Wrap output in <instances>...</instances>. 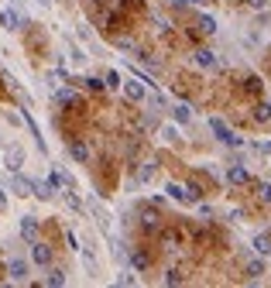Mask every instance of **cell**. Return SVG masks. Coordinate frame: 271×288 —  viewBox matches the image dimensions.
I'll list each match as a JSON object with an SVG mask.
<instances>
[{"label": "cell", "mask_w": 271, "mask_h": 288, "mask_svg": "<svg viewBox=\"0 0 271 288\" xmlns=\"http://www.w3.org/2000/svg\"><path fill=\"white\" fill-rule=\"evenodd\" d=\"M117 285H134V275H131V271H120V275H117Z\"/></svg>", "instance_id": "f1b7e54d"}, {"label": "cell", "mask_w": 271, "mask_h": 288, "mask_svg": "<svg viewBox=\"0 0 271 288\" xmlns=\"http://www.w3.org/2000/svg\"><path fill=\"white\" fill-rule=\"evenodd\" d=\"M261 275H264V261L258 257V261H251V264H247V278H261Z\"/></svg>", "instance_id": "44dd1931"}, {"label": "cell", "mask_w": 271, "mask_h": 288, "mask_svg": "<svg viewBox=\"0 0 271 288\" xmlns=\"http://www.w3.org/2000/svg\"><path fill=\"white\" fill-rule=\"evenodd\" d=\"M103 86H113V90H120V72H107V82Z\"/></svg>", "instance_id": "4316f807"}, {"label": "cell", "mask_w": 271, "mask_h": 288, "mask_svg": "<svg viewBox=\"0 0 271 288\" xmlns=\"http://www.w3.org/2000/svg\"><path fill=\"white\" fill-rule=\"evenodd\" d=\"M172 117H175L179 124H189V120H192V114H189V106H185V103H175V106H172Z\"/></svg>", "instance_id": "9a60e30c"}, {"label": "cell", "mask_w": 271, "mask_h": 288, "mask_svg": "<svg viewBox=\"0 0 271 288\" xmlns=\"http://www.w3.org/2000/svg\"><path fill=\"white\" fill-rule=\"evenodd\" d=\"M7 206V196H4V189H0V209Z\"/></svg>", "instance_id": "e575fe53"}, {"label": "cell", "mask_w": 271, "mask_h": 288, "mask_svg": "<svg viewBox=\"0 0 271 288\" xmlns=\"http://www.w3.org/2000/svg\"><path fill=\"white\" fill-rule=\"evenodd\" d=\"M131 261H134L137 271H144V268H148V257H144V254H131Z\"/></svg>", "instance_id": "83f0119b"}, {"label": "cell", "mask_w": 271, "mask_h": 288, "mask_svg": "<svg viewBox=\"0 0 271 288\" xmlns=\"http://www.w3.org/2000/svg\"><path fill=\"white\" fill-rule=\"evenodd\" d=\"M165 285H182V275L179 271H169V275H165Z\"/></svg>", "instance_id": "f546056e"}, {"label": "cell", "mask_w": 271, "mask_h": 288, "mask_svg": "<svg viewBox=\"0 0 271 288\" xmlns=\"http://www.w3.org/2000/svg\"><path fill=\"white\" fill-rule=\"evenodd\" d=\"M124 93H127V100H134V103H141V100L148 96V90H144V82H141V79L124 82Z\"/></svg>", "instance_id": "8992f818"}, {"label": "cell", "mask_w": 271, "mask_h": 288, "mask_svg": "<svg viewBox=\"0 0 271 288\" xmlns=\"http://www.w3.org/2000/svg\"><path fill=\"white\" fill-rule=\"evenodd\" d=\"M45 285H52V288H58V285H66V271H58V268H52L45 275Z\"/></svg>", "instance_id": "2e32d148"}, {"label": "cell", "mask_w": 271, "mask_h": 288, "mask_svg": "<svg viewBox=\"0 0 271 288\" xmlns=\"http://www.w3.org/2000/svg\"><path fill=\"white\" fill-rule=\"evenodd\" d=\"M244 90H247V93H261V79H258V76L244 79Z\"/></svg>", "instance_id": "d4e9b609"}, {"label": "cell", "mask_w": 271, "mask_h": 288, "mask_svg": "<svg viewBox=\"0 0 271 288\" xmlns=\"http://www.w3.org/2000/svg\"><path fill=\"white\" fill-rule=\"evenodd\" d=\"M268 117H271V106H268V103H258V110H254V120H258V124H264Z\"/></svg>", "instance_id": "603a6c76"}, {"label": "cell", "mask_w": 271, "mask_h": 288, "mask_svg": "<svg viewBox=\"0 0 271 288\" xmlns=\"http://www.w3.org/2000/svg\"><path fill=\"white\" fill-rule=\"evenodd\" d=\"M268 203H271V199H268Z\"/></svg>", "instance_id": "74e56055"}, {"label": "cell", "mask_w": 271, "mask_h": 288, "mask_svg": "<svg viewBox=\"0 0 271 288\" xmlns=\"http://www.w3.org/2000/svg\"><path fill=\"white\" fill-rule=\"evenodd\" d=\"M66 240H69V247H72V251H82V247H79V237H76V233H72V230L66 233Z\"/></svg>", "instance_id": "4dcf8cb0"}, {"label": "cell", "mask_w": 271, "mask_h": 288, "mask_svg": "<svg viewBox=\"0 0 271 288\" xmlns=\"http://www.w3.org/2000/svg\"><path fill=\"white\" fill-rule=\"evenodd\" d=\"M4 24H7V28H21L24 17H21L17 11H7V14H4Z\"/></svg>", "instance_id": "ffe728a7"}, {"label": "cell", "mask_w": 271, "mask_h": 288, "mask_svg": "<svg viewBox=\"0 0 271 288\" xmlns=\"http://www.w3.org/2000/svg\"><path fill=\"white\" fill-rule=\"evenodd\" d=\"M31 196L52 199V196H55V185H52V182H31Z\"/></svg>", "instance_id": "9c48e42d"}, {"label": "cell", "mask_w": 271, "mask_h": 288, "mask_svg": "<svg viewBox=\"0 0 271 288\" xmlns=\"http://www.w3.org/2000/svg\"><path fill=\"white\" fill-rule=\"evenodd\" d=\"M161 138H165V141H179V130H175V127H165Z\"/></svg>", "instance_id": "1f68e13d"}, {"label": "cell", "mask_w": 271, "mask_h": 288, "mask_svg": "<svg viewBox=\"0 0 271 288\" xmlns=\"http://www.w3.org/2000/svg\"><path fill=\"white\" fill-rule=\"evenodd\" d=\"M254 251L258 254H268L271 247H268V237H264V233H261V237H254Z\"/></svg>", "instance_id": "cb8c5ba5"}, {"label": "cell", "mask_w": 271, "mask_h": 288, "mask_svg": "<svg viewBox=\"0 0 271 288\" xmlns=\"http://www.w3.org/2000/svg\"><path fill=\"white\" fill-rule=\"evenodd\" d=\"M21 237L28 243L38 240V219H34V216H21Z\"/></svg>", "instance_id": "52a82bcc"}, {"label": "cell", "mask_w": 271, "mask_h": 288, "mask_svg": "<svg viewBox=\"0 0 271 288\" xmlns=\"http://www.w3.org/2000/svg\"><path fill=\"white\" fill-rule=\"evenodd\" d=\"M155 179V162H141L137 165V182H151Z\"/></svg>", "instance_id": "5bb4252c"}, {"label": "cell", "mask_w": 271, "mask_h": 288, "mask_svg": "<svg viewBox=\"0 0 271 288\" xmlns=\"http://www.w3.org/2000/svg\"><path fill=\"white\" fill-rule=\"evenodd\" d=\"M11 189L17 192V196H31V179H24V175H17V172H14V179H11Z\"/></svg>", "instance_id": "ba28073f"}, {"label": "cell", "mask_w": 271, "mask_h": 288, "mask_svg": "<svg viewBox=\"0 0 271 288\" xmlns=\"http://www.w3.org/2000/svg\"><path fill=\"white\" fill-rule=\"evenodd\" d=\"M31 261L34 264H52V251H48V243H41V240H31Z\"/></svg>", "instance_id": "7a4b0ae2"}, {"label": "cell", "mask_w": 271, "mask_h": 288, "mask_svg": "<svg viewBox=\"0 0 271 288\" xmlns=\"http://www.w3.org/2000/svg\"><path fill=\"white\" fill-rule=\"evenodd\" d=\"M158 213H155V209H144V213H141V227H144V230L148 233H155V230H158Z\"/></svg>", "instance_id": "30bf717a"}, {"label": "cell", "mask_w": 271, "mask_h": 288, "mask_svg": "<svg viewBox=\"0 0 271 288\" xmlns=\"http://www.w3.org/2000/svg\"><path fill=\"white\" fill-rule=\"evenodd\" d=\"M7 275H11V281H28V261H21V257H14L11 264H7Z\"/></svg>", "instance_id": "3957f363"}, {"label": "cell", "mask_w": 271, "mask_h": 288, "mask_svg": "<svg viewBox=\"0 0 271 288\" xmlns=\"http://www.w3.org/2000/svg\"><path fill=\"white\" fill-rule=\"evenodd\" d=\"M55 100H58L62 106H79V93H76V90H58Z\"/></svg>", "instance_id": "8fae6325"}, {"label": "cell", "mask_w": 271, "mask_h": 288, "mask_svg": "<svg viewBox=\"0 0 271 288\" xmlns=\"http://www.w3.org/2000/svg\"><path fill=\"white\" fill-rule=\"evenodd\" d=\"M175 203H185V185H179V182H169V189H165Z\"/></svg>", "instance_id": "e0dca14e"}, {"label": "cell", "mask_w": 271, "mask_h": 288, "mask_svg": "<svg viewBox=\"0 0 271 288\" xmlns=\"http://www.w3.org/2000/svg\"><path fill=\"white\" fill-rule=\"evenodd\" d=\"M268 106H271V103H268Z\"/></svg>", "instance_id": "f35d334b"}, {"label": "cell", "mask_w": 271, "mask_h": 288, "mask_svg": "<svg viewBox=\"0 0 271 288\" xmlns=\"http://www.w3.org/2000/svg\"><path fill=\"white\" fill-rule=\"evenodd\" d=\"M21 165H24V151L21 148H11V151H7V168H11V172H17Z\"/></svg>", "instance_id": "4fadbf2b"}, {"label": "cell", "mask_w": 271, "mask_h": 288, "mask_svg": "<svg viewBox=\"0 0 271 288\" xmlns=\"http://www.w3.org/2000/svg\"><path fill=\"white\" fill-rule=\"evenodd\" d=\"M93 4H96V7H107V4H110V0H93Z\"/></svg>", "instance_id": "d590c367"}, {"label": "cell", "mask_w": 271, "mask_h": 288, "mask_svg": "<svg viewBox=\"0 0 271 288\" xmlns=\"http://www.w3.org/2000/svg\"><path fill=\"white\" fill-rule=\"evenodd\" d=\"M226 182L230 185H247L251 182L247 168H244V165H230V168H226Z\"/></svg>", "instance_id": "5b68a950"}, {"label": "cell", "mask_w": 271, "mask_h": 288, "mask_svg": "<svg viewBox=\"0 0 271 288\" xmlns=\"http://www.w3.org/2000/svg\"><path fill=\"white\" fill-rule=\"evenodd\" d=\"M258 192H261V199L268 203V199H271V185H268V182H261V185H258Z\"/></svg>", "instance_id": "d6a6232c"}, {"label": "cell", "mask_w": 271, "mask_h": 288, "mask_svg": "<svg viewBox=\"0 0 271 288\" xmlns=\"http://www.w3.org/2000/svg\"><path fill=\"white\" fill-rule=\"evenodd\" d=\"M264 4H268V0H247V7H254V11H261Z\"/></svg>", "instance_id": "836d02e7"}, {"label": "cell", "mask_w": 271, "mask_h": 288, "mask_svg": "<svg viewBox=\"0 0 271 288\" xmlns=\"http://www.w3.org/2000/svg\"><path fill=\"white\" fill-rule=\"evenodd\" d=\"M210 130L216 134V141H220V144H230V148H240V138H237V134H234V130H230V127L223 124V120H220V117H213V120H210Z\"/></svg>", "instance_id": "6da1fadb"}, {"label": "cell", "mask_w": 271, "mask_h": 288, "mask_svg": "<svg viewBox=\"0 0 271 288\" xmlns=\"http://www.w3.org/2000/svg\"><path fill=\"white\" fill-rule=\"evenodd\" d=\"M192 62H196L199 69H216V55L210 48H196V52H192Z\"/></svg>", "instance_id": "277c9868"}, {"label": "cell", "mask_w": 271, "mask_h": 288, "mask_svg": "<svg viewBox=\"0 0 271 288\" xmlns=\"http://www.w3.org/2000/svg\"><path fill=\"white\" fill-rule=\"evenodd\" d=\"M199 31H203V35H213V31H216V17L203 14V17H199Z\"/></svg>", "instance_id": "ac0fdd59"}, {"label": "cell", "mask_w": 271, "mask_h": 288, "mask_svg": "<svg viewBox=\"0 0 271 288\" xmlns=\"http://www.w3.org/2000/svg\"><path fill=\"white\" fill-rule=\"evenodd\" d=\"M199 199H203L199 185H196V182H189V185H185V203H199Z\"/></svg>", "instance_id": "d6986e66"}, {"label": "cell", "mask_w": 271, "mask_h": 288, "mask_svg": "<svg viewBox=\"0 0 271 288\" xmlns=\"http://www.w3.org/2000/svg\"><path fill=\"white\" fill-rule=\"evenodd\" d=\"M69 154H72L76 162H90V148H86L82 141H72V144H69Z\"/></svg>", "instance_id": "7c38bea8"}, {"label": "cell", "mask_w": 271, "mask_h": 288, "mask_svg": "<svg viewBox=\"0 0 271 288\" xmlns=\"http://www.w3.org/2000/svg\"><path fill=\"white\" fill-rule=\"evenodd\" d=\"M117 48H120V52H137L134 38H127V35H120V38H117Z\"/></svg>", "instance_id": "7402d4cb"}, {"label": "cell", "mask_w": 271, "mask_h": 288, "mask_svg": "<svg viewBox=\"0 0 271 288\" xmlns=\"http://www.w3.org/2000/svg\"><path fill=\"white\" fill-rule=\"evenodd\" d=\"M79 82L86 86V90H93V93H100V90H103V82H100V79H93V76H90V79H79Z\"/></svg>", "instance_id": "484cf974"}, {"label": "cell", "mask_w": 271, "mask_h": 288, "mask_svg": "<svg viewBox=\"0 0 271 288\" xmlns=\"http://www.w3.org/2000/svg\"><path fill=\"white\" fill-rule=\"evenodd\" d=\"M38 4H48V0H38Z\"/></svg>", "instance_id": "8d00e7d4"}]
</instances>
